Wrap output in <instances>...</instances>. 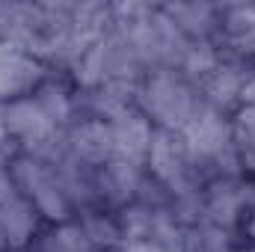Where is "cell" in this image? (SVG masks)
Here are the masks:
<instances>
[{"mask_svg": "<svg viewBox=\"0 0 255 252\" xmlns=\"http://www.w3.org/2000/svg\"><path fill=\"white\" fill-rule=\"evenodd\" d=\"M125 252H184V232L160 208H130L122 214Z\"/></svg>", "mask_w": 255, "mask_h": 252, "instance_id": "cell-1", "label": "cell"}, {"mask_svg": "<svg viewBox=\"0 0 255 252\" xmlns=\"http://www.w3.org/2000/svg\"><path fill=\"white\" fill-rule=\"evenodd\" d=\"M181 33H205L214 24V9L205 3H175L163 12Z\"/></svg>", "mask_w": 255, "mask_h": 252, "instance_id": "cell-14", "label": "cell"}, {"mask_svg": "<svg viewBox=\"0 0 255 252\" xmlns=\"http://www.w3.org/2000/svg\"><path fill=\"white\" fill-rule=\"evenodd\" d=\"M241 98H244V101H250V104L255 107V77L250 80V83H244V89H241Z\"/></svg>", "mask_w": 255, "mask_h": 252, "instance_id": "cell-21", "label": "cell"}, {"mask_svg": "<svg viewBox=\"0 0 255 252\" xmlns=\"http://www.w3.org/2000/svg\"><path fill=\"white\" fill-rule=\"evenodd\" d=\"M202 83H205V95L211 107H226L244 89V77L232 65H217L208 77H202Z\"/></svg>", "mask_w": 255, "mask_h": 252, "instance_id": "cell-13", "label": "cell"}, {"mask_svg": "<svg viewBox=\"0 0 255 252\" xmlns=\"http://www.w3.org/2000/svg\"><path fill=\"white\" fill-rule=\"evenodd\" d=\"M36 104L42 107V113H45L54 125H63L65 119H68V110H71V104H68L65 92L60 89V86H54V83H45V86L39 89Z\"/></svg>", "mask_w": 255, "mask_h": 252, "instance_id": "cell-17", "label": "cell"}, {"mask_svg": "<svg viewBox=\"0 0 255 252\" xmlns=\"http://www.w3.org/2000/svg\"><path fill=\"white\" fill-rule=\"evenodd\" d=\"M6 133L24 139L36 154H48L57 125L42 113L36 98H18L6 107Z\"/></svg>", "mask_w": 255, "mask_h": 252, "instance_id": "cell-6", "label": "cell"}, {"mask_svg": "<svg viewBox=\"0 0 255 252\" xmlns=\"http://www.w3.org/2000/svg\"><path fill=\"white\" fill-rule=\"evenodd\" d=\"M253 238H255V214H253Z\"/></svg>", "mask_w": 255, "mask_h": 252, "instance_id": "cell-24", "label": "cell"}, {"mask_svg": "<svg viewBox=\"0 0 255 252\" xmlns=\"http://www.w3.org/2000/svg\"><path fill=\"white\" fill-rule=\"evenodd\" d=\"M139 101H142L145 113L163 125V130H181L196 110V98H193L190 86L169 68L154 71L148 77Z\"/></svg>", "mask_w": 255, "mask_h": 252, "instance_id": "cell-2", "label": "cell"}, {"mask_svg": "<svg viewBox=\"0 0 255 252\" xmlns=\"http://www.w3.org/2000/svg\"><path fill=\"white\" fill-rule=\"evenodd\" d=\"M244 199H247V193H244L241 184H235V181H223V184L211 187L208 199H205V211H208V217H211L214 226L229 229V226L238 223L241 208H244Z\"/></svg>", "mask_w": 255, "mask_h": 252, "instance_id": "cell-11", "label": "cell"}, {"mask_svg": "<svg viewBox=\"0 0 255 252\" xmlns=\"http://www.w3.org/2000/svg\"><path fill=\"white\" fill-rule=\"evenodd\" d=\"M6 139V107H0V142Z\"/></svg>", "mask_w": 255, "mask_h": 252, "instance_id": "cell-22", "label": "cell"}, {"mask_svg": "<svg viewBox=\"0 0 255 252\" xmlns=\"http://www.w3.org/2000/svg\"><path fill=\"white\" fill-rule=\"evenodd\" d=\"M83 235L89 238V244H104V247H110V244H116V238H122L110 220L95 217V214H89L83 220Z\"/></svg>", "mask_w": 255, "mask_h": 252, "instance_id": "cell-19", "label": "cell"}, {"mask_svg": "<svg viewBox=\"0 0 255 252\" xmlns=\"http://www.w3.org/2000/svg\"><path fill=\"white\" fill-rule=\"evenodd\" d=\"M184 252H229V238L220 226H196L184 235Z\"/></svg>", "mask_w": 255, "mask_h": 252, "instance_id": "cell-15", "label": "cell"}, {"mask_svg": "<svg viewBox=\"0 0 255 252\" xmlns=\"http://www.w3.org/2000/svg\"><path fill=\"white\" fill-rule=\"evenodd\" d=\"M3 247H9V244H6V238H3V229H0V250H3Z\"/></svg>", "mask_w": 255, "mask_h": 252, "instance_id": "cell-23", "label": "cell"}, {"mask_svg": "<svg viewBox=\"0 0 255 252\" xmlns=\"http://www.w3.org/2000/svg\"><path fill=\"white\" fill-rule=\"evenodd\" d=\"M15 184L24 187V193L33 199V205L45 217H51V220H65L68 217V199H65L60 181L54 178V172L45 163H39L33 157L18 160L15 163Z\"/></svg>", "mask_w": 255, "mask_h": 252, "instance_id": "cell-5", "label": "cell"}, {"mask_svg": "<svg viewBox=\"0 0 255 252\" xmlns=\"http://www.w3.org/2000/svg\"><path fill=\"white\" fill-rule=\"evenodd\" d=\"M235 142H238L244 160H247L250 166H255V107L253 104H250V107L238 116V122H235Z\"/></svg>", "mask_w": 255, "mask_h": 252, "instance_id": "cell-18", "label": "cell"}, {"mask_svg": "<svg viewBox=\"0 0 255 252\" xmlns=\"http://www.w3.org/2000/svg\"><path fill=\"white\" fill-rule=\"evenodd\" d=\"M71 154L83 166H104L113 157V130H110V122H104V119L83 122L71 133Z\"/></svg>", "mask_w": 255, "mask_h": 252, "instance_id": "cell-8", "label": "cell"}, {"mask_svg": "<svg viewBox=\"0 0 255 252\" xmlns=\"http://www.w3.org/2000/svg\"><path fill=\"white\" fill-rule=\"evenodd\" d=\"M95 187H98V196L107 199L110 205H122L139 190V169H136V163L110 157L104 163V169L98 172Z\"/></svg>", "mask_w": 255, "mask_h": 252, "instance_id": "cell-9", "label": "cell"}, {"mask_svg": "<svg viewBox=\"0 0 255 252\" xmlns=\"http://www.w3.org/2000/svg\"><path fill=\"white\" fill-rule=\"evenodd\" d=\"M110 130H113V157L128 160V163H139L148 154L154 133H151V125L142 113L125 110L122 116H116L110 122Z\"/></svg>", "mask_w": 255, "mask_h": 252, "instance_id": "cell-7", "label": "cell"}, {"mask_svg": "<svg viewBox=\"0 0 255 252\" xmlns=\"http://www.w3.org/2000/svg\"><path fill=\"white\" fill-rule=\"evenodd\" d=\"M39 80V65L9 42H0V98L18 95Z\"/></svg>", "mask_w": 255, "mask_h": 252, "instance_id": "cell-10", "label": "cell"}, {"mask_svg": "<svg viewBox=\"0 0 255 252\" xmlns=\"http://www.w3.org/2000/svg\"><path fill=\"white\" fill-rule=\"evenodd\" d=\"M184 148L190 160H205V157H223V151L232 148V133L223 122L220 110L211 104H196L187 125L181 127Z\"/></svg>", "mask_w": 255, "mask_h": 252, "instance_id": "cell-4", "label": "cell"}, {"mask_svg": "<svg viewBox=\"0 0 255 252\" xmlns=\"http://www.w3.org/2000/svg\"><path fill=\"white\" fill-rule=\"evenodd\" d=\"M0 229H3V238L9 247H24L36 229V217H33L30 202L21 196L3 202L0 205Z\"/></svg>", "mask_w": 255, "mask_h": 252, "instance_id": "cell-12", "label": "cell"}, {"mask_svg": "<svg viewBox=\"0 0 255 252\" xmlns=\"http://www.w3.org/2000/svg\"><path fill=\"white\" fill-rule=\"evenodd\" d=\"M42 252H92V244L80 226H63L42 241Z\"/></svg>", "mask_w": 255, "mask_h": 252, "instance_id": "cell-16", "label": "cell"}, {"mask_svg": "<svg viewBox=\"0 0 255 252\" xmlns=\"http://www.w3.org/2000/svg\"><path fill=\"white\" fill-rule=\"evenodd\" d=\"M148 163H151L154 178H157L163 187H169L172 193H178V196L190 193V154H187V148H184L181 133L160 127V130L151 136Z\"/></svg>", "mask_w": 255, "mask_h": 252, "instance_id": "cell-3", "label": "cell"}, {"mask_svg": "<svg viewBox=\"0 0 255 252\" xmlns=\"http://www.w3.org/2000/svg\"><path fill=\"white\" fill-rule=\"evenodd\" d=\"M18 193H15V178H9V169L0 163V205L3 202H9V199H15Z\"/></svg>", "mask_w": 255, "mask_h": 252, "instance_id": "cell-20", "label": "cell"}]
</instances>
